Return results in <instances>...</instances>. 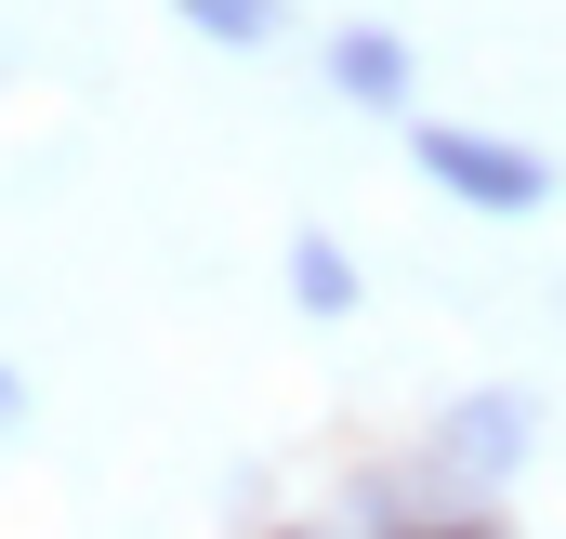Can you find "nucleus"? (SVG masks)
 <instances>
[{"label": "nucleus", "mask_w": 566, "mask_h": 539, "mask_svg": "<svg viewBox=\"0 0 566 539\" xmlns=\"http://www.w3.org/2000/svg\"><path fill=\"white\" fill-rule=\"evenodd\" d=\"M329 93L369 106V119H396L409 106V40L396 27H329Z\"/></svg>", "instance_id": "obj_3"}, {"label": "nucleus", "mask_w": 566, "mask_h": 539, "mask_svg": "<svg viewBox=\"0 0 566 539\" xmlns=\"http://www.w3.org/2000/svg\"><path fill=\"white\" fill-rule=\"evenodd\" d=\"M356 289H369V276H356V251H343L329 224L290 237V303H303V316H356Z\"/></svg>", "instance_id": "obj_4"}, {"label": "nucleus", "mask_w": 566, "mask_h": 539, "mask_svg": "<svg viewBox=\"0 0 566 539\" xmlns=\"http://www.w3.org/2000/svg\"><path fill=\"white\" fill-rule=\"evenodd\" d=\"M171 27L211 40V53H264V40L290 27V0H171Z\"/></svg>", "instance_id": "obj_5"}, {"label": "nucleus", "mask_w": 566, "mask_h": 539, "mask_svg": "<svg viewBox=\"0 0 566 539\" xmlns=\"http://www.w3.org/2000/svg\"><path fill=\"white\" fill-rule=\"evenodd\" d=\"M409 539H488V527H409Z\"/></svg>", "instance_id": "obj_7"}, {"label": "nucleus", "mask_w": 566, "mask_h": 539, "mask_svg": "<svg viewBox=\"0 0 566 539\" xmlns=\"http://www.w3.org/2000/svg\"><path fill=\"white\" fill-rule=\"evenodd\" d=\"M527 461H541V395H514V382L448 395V408H434V434H422V474L448 487V500H501Z\"/></svg>", "instance_id": "obj_1"}, {"label": "nucleus", "mask_w": 566, "mask_h": 539, "mask_svg": "<svg viewBox=\"0 0 566 539\" xmlns=\"http://www.w3.org/2000/svg\"><path fill=\"white\" fill-rule=\"evenodd\" d=\"M434 198H461V211H488V224H527V211H554V158L514 133H474V119H422L409 133Z\"/></svg>", "instance_id": "obj_2"}, {"label": "nucleus", "mask_w": 566, "mask_h": 539, "mask_svg": "<svg viewBox=\"0 0 566 539\" xmlns=\"http://www.w3.org/2000/svg\"><path fill=\"white\" fill-rule=\"evenodd\" d=\"M13 421H27V369L0 356V434H13Z\"/></svg>", "instance_id": "obj_6"}]
</instances>
